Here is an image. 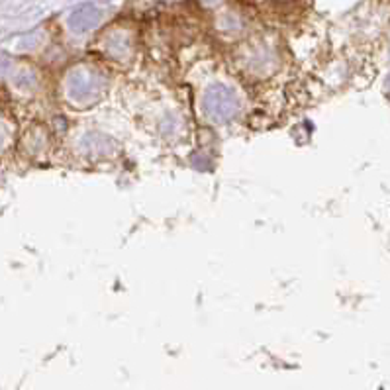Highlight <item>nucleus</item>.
<instances>
[{"mask_svg": "<svg viewBox=\"0 0 390 390\" xmlns=\"http://www.w3.org/2000/svg\"><path fill=\"white\" fill-rule=\"evenodd\" d=\"M78 148H81V151L85 155L93 157V159H105V157H112L118 151V143L110 136H106V134L88 131L78 141Z\"/></svg>", "mask_w": 390, "mask_h": 390, "instance_id": "39448f33", "label": "nucleus"}, {"mask_svg": "<svg viewBox=\"0 0 390 390\" xmlns=\"http://www.w3.org/2000/svg\"><path fill=\"white\" fill-rule=\"evenodd\" d=\"M386 87L390 88V77H389V81H386Z\"/></svg>", "mask_w": 390, "mask_h": 390, "instance_id": "1a4fd4ad", "label": "nucleus"}, {"mask_svg": "<svg viewBox=\"0 0 390 390\" xmlns=\"http://www.w3.org/2000/svg\"><path fill=\"white\" fill-rule=\"evenodd\" d=\"M102 20V12L95 4H83L69 16V28L77 34H87L95 30Z\"/></svg>", "mask_w": 390, "mask_h": 390, "instance_id": "423d86ee", "label": "nucleus"}, {"mask_svg": "<svg viewBox=\"0 0 390 390\" xmlns=\"http://www.w3.org/2000/svg\"><path fill=\"white\" fill-rule=\"evenodd\" d=\"M100 52L114 63H128L134 55V37L128 30H110L100 42Z\"/></svg>", "mask_w": 390, "mask_h": 390, "instance_id": "20e7f679", "label": "nucleus"}, {"mask_svg": "<svg viewBox=\"0 0 390 390\" xmlns=\"http://www.w3.org/2000/svg\"><path fill=\"white\" fill-rule=\"evenodd\" d=\"M108 90V75L102 67L81 63L65 77V98L77 108L96 105Z\"/></svg>", "mask_w": 390, "mask_h": 390, "instance_id": "f257e3e1", "label": "nucleus"}, {"mask_svg": "<svg viewBox=\"0 0 390 390\" xmlns=\"http://www.w3.org/2000/svg\"><path fill=\"white\" fill-rule=\"evenodd\" d=\"M2 141H4V130H2V126H0V146H2Z\"/></svg>", "mask_w": 390, "mask_h": 390, "instance_id": "6e6552de", "label": "nucleus"}, {"mask_svg": "<svg viewBox=\"0 0 390 390\" xmlns=\"http://www.w3.org/2000/svg\"><path fill=\"white\" fill-rule=\"evenodd\" d=\"M243 102L237 90L228 87L224 83L210 85L200 98V110L202 116L212 124H228L235 120L242 112Z\"/></svg>", "mask_w": 390, "mask_h": 390, "instance_id": "f03ea898", "label": "nucleus"}, {"mask_svg": "<svg viewBox=\"0 0 390 390\" xmlns=\"http://www.w3.org/2000/svg\"><path fill=\"white\" fill-rule=\"evenodd\" d=\"M237 69L255 81H263L283 69V55L275 45L265 42L245 45L237 55Z\"/></svg>", "mask_w": 390, "mask_h": 390, "instance_id": "7ed1b4c3", "label": "nucleus"}, {"mask_svg": "<svg viewBox=\"0 0 390 390\" xmlns=\"http://www.w3.org/2000/svg\"><path fill=\"white\" fill-rule=\"evenodd\" d=\"M182 130V120L181 118H177L175 114H167L165 118L161 120L159 124V131L165 136V138H175V136H179Z\"/></svg>", "mask_w": 390, "mask_h": 390, "instance_id": "0eeeda50", "label": "nucleus"}]
</instances>
